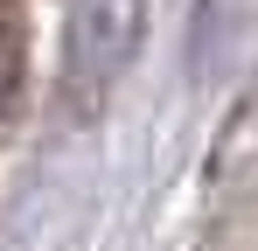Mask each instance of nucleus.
I'll return each mask as SVG.
<instances>
[{
	"instance_id": "nucleus-1",
	"label": "nucleus",
	"mask_w": 258,
	"mask_h": 251,
	"mask_svg": "<svg viewBox=\"0 0 258 251\" xmlns=\"http://www.w3.org/2000/svg\"><path fill=\"white\" fill-rule=\"evenodd\" d=\"M133 49H140V0H77V21H70V77L77 84L119 77Z\"/></svg>"
}]
</instances>
